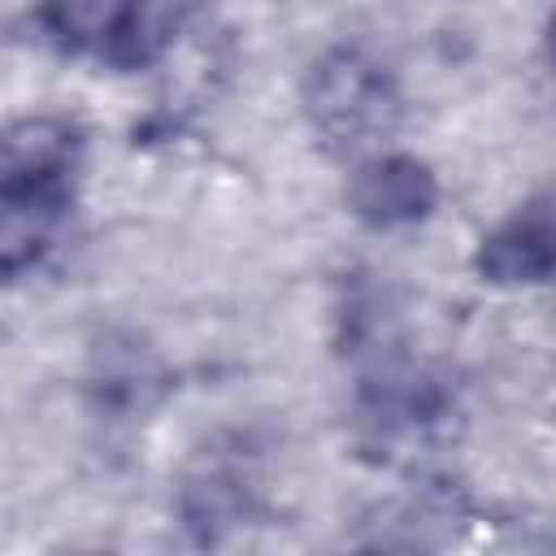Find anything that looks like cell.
Listing matches in <instances>:
<instances>
[{"label":"cell","mask_w":556,"mask_h":556,"mask_svg":"<svg viewBox=\"0 0 556 556\" xmlns=\"http://www.w3.org/2000/svg\"><path fill=\"white\" fill-rule=\"evenodd\" d=\"M308 122L334 152H369L400 122V91L382 61L361 48H334L308 74Z\"/></svg>","instance_id":"6da1fadb"},{"label":"cell","mask_w":556,"mask_h":556,"mask_svg":"<svg viewBox=\"0 0 556 556\" xmlns=\"http://www.w3.org/2000/svg\"><path fill=\"white\" fill-rule=\"evenodd\" d=\"M478 274L504 287L547 282L552 274V204L534 195L508 222H500L478 248Z\"/></svg>","instance_id":"277c9868"},{"label":"cell","mask_w":556,"mask_h":556,"mask_svg":"<svg viewBox=\"0 0 556 556\" xmlns=\"http://www.w3.org/2000/svg\"><path fill=\"white\" fill-rule=\"evenodd\" d=\"M70 187H0V278L30 269L56 239Z\"/></svg>","instance_id":"5b68a950"},{"label":"cell","mask_w":556,"mask_h":556,"mask_svg":"<svg viewBox=\"0 0 556 556\" xmlns=\"http://www.w3.org/2000/svg\"><path fill=\"white\" fill-rule=\"evenodd\" d=\"M78 135L61 117H17L0 130V187H70Z\"/></svg>","instance_id":"3957f363"},{"label":"cell","mask_w":556,"mask_h":556,"mask_svg":"<svg viewBox=\"0 0 556 556\" xmlns=\"http://www.w3.org/2000/svg\"><path fill=\"white\" fill-rule=\"evenodd\" d=\"M174 30H178L174 0H130L100 56H109L122 70H143L156 56H165V48L174 43Z\"/></svg>","instance_id":"8992f818"},{"label":"cell","mask_w":556,"mask_h":556,"mask_svg":"<svg viewBox=\"0 0 556 556\" xmlns=\"http://www.w3.org/2000/svg\"><path fill=\"white\" fill-rule=\"evenodd\" d=\"M434 200H439V182H434L430 165L417 156H400V152L361 161V169L352 174V187H348L352 213L374 230L413 226V222L430 217Z\"/></svg>","instance_id":"7a4b0ae2"},{"label":"cell","mask_w":556,"mask_h":556,"mask_svg":"<svg viewBox=\"0 0 556 556\" xmlns=\"http://www.w3.org/2000/svg\"><path fill=\"white\" fill-rule=\"evenodd\" d=\"M126 4L130 0H43L39 4V22L61 48H74V52L96 48V52H104V43L113 39Z\"/></svg>","instance_id":"52a82bcc"}]
</instances>
